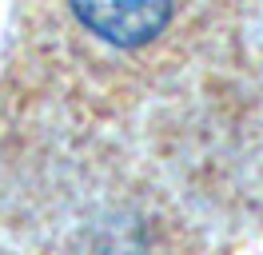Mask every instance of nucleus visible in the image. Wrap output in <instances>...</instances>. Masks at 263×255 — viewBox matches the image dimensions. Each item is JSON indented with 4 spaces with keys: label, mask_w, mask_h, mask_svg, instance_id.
<instances>
[{
    "label": "nucleus",
    "mask_w": 263,
    "mask_h": 255,
    "mask_svg": "<svg viewBox=\"0 0 263 255\" xmlns=\"http://www.w3.org/2000/svg\"><path fill=\"white\" fill-rule=\"evenodd\" d=\"M72 8L100 40L136 48V44H148L167 24L172 0H72Z\"/></svg>",
    "instance_id": "f257e3e1"
}]
</instances>
